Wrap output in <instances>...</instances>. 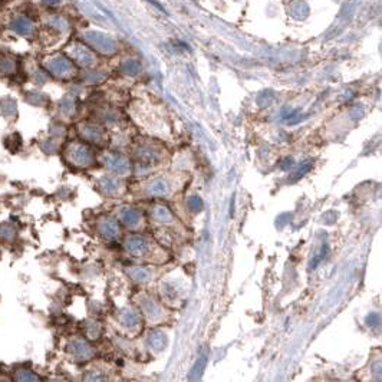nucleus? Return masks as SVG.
<instances>
[{"instance_id": "nucleus-1", "label": "nucleus", "mask_w": 382, "mask_h": 382, "mask_svg": "<svg viewBox=\"0 0 382 382\" xmlns=\"http://www.w3.org/2000/svg\"><path fill=\"white\" fill-rule=\"evenodd\" d=\"M45 66L52 75H55L58 78H65L72 72V65L64 56H55V58L48 59Z\"/></svg>"}, {"instance_id": "nucleus-2", "label": "nucleus", "mask_w": 382, "mask_h": 382, "mask_svg": "<svg viewBox=\"0 0 382 382\" xmlns=\"http://www.w3.org/2000/svg\"><path fill=\"white\" fill-rule=\"evenodd\" d=\"M10 29L21 35V36H30L33 33V23L32 21L27 18V15H19V16H15L12 22H10Z\"/></svg>"}, {"instance_id": "nucleus-3", "label": "nucleus", "mask_w": 382, "mask_h": 382, "mask_svg": "<svg viewBox=\"0 0 382 382\" xmlns=\"http://www.w3.org/2000/svg\"><path fill=\"white\" fill-rule=\"evenodd\" d=\"M71 158L75 164H78L79 167H85L91 163L92 157H91V152L89 149L84 147V145H73L71 148Z\"/></svg>"}, {"instance_id": "nucleus-4", "label": "nucleus", "mask_w": 382, "mask_h": 382, "mask_svg": "<svg viewBox=\"0 0 382 382\" xmlns=\"http://www.w3.org/2000/svg\"><path fill=\"white\" fill-rule=\"evenodd\" d=\"M18 61L13 56L1 55L0 56V75L1 76H13L18 72Z\"/></svg>"}, {"instance_id": "nucleus-5", "label": "nucleus", "mask_w": 382, "mask_h": 382, "mask_svg": "<svg viewBox=\"0 0 382 382\" xmlns=\"http://www.w3.org/2000/svg\"><path fill=\"white\" fill-rule=\"evenodd\" d=\"M0 114L4 118H16L18 117V104L15 99L6 96L0 99Z\"/></svg>"}, {"instance_id": "nucleus-6", "label": "nucleus", "mask_w": 382, "mask_h": 382, "mask_svg": "<svg viewBox=\"0 0 382 382\" xmlns=\"http://www.w3.org/2000/svg\"><path fill=\"white\" fill-rule=\"evenodd\" d=\"M69 348H71V352L76 357V358H86V357H89V348H88V345H86L85 342H82V340H72L71 342V345H69Z\"/></svg>"}, {"instance_id": "nucleus-7", "label": "nucleus", "mask_w": 382, "mask_h": 382, "mask_svg": "<svg viewBox=\"0 0 382 382\" xmlns=\"http://www.w3.org/2000/svg\"><path fill=\"white\" fill-rule=\"evenodd\" d=\"M18 237V230L13 224L10 223H3L0 224V240L3 241H13Z\"/></svg>"}, {"instance_id": "nucleus-8", "label": "nucleus", "mask_w": 382, "mask_h": 382, "mask_svg": "<svg viewBox=\"0 0 382 382\" xmlns=\"http://www.w3.org/2000/svg\"><path fill=\"white\" fill-rule=\"evenodd\" d=\"M15 380L19 382L41 381V378H39L35 372H32V371H29V369H19V371H16V372H15Z\"/></svg>"}, {"instance_id": "nucleus-9", "label": "nucleus", "mask_w": 382, "mask_h": 382, "mask_svg": "<svg viewBox=\"0 0 382 382\" xmlns=\"http://www.w3.org/2000/svg\"><path fill=\"white\" fill-rule=\"evenodd\" d=\"M26 102H29L33 106H42L45 104V95L38 91H29L26 92Z\"/></svg>"}, {"instance_id": "nucleus-10", "label": "nucleus", "mask_w": 382, "mask_h": 382, "mask_svg": "<svg viewBox=\"0 0 382 382\" xmlns=\"http://www.w3.org/2000/svg\"><path fill=\"white\" fill-rule=\"evenodd\" d=\"M32 81H33L35 85L41 86L48 81V75L45 73V71H42V69H36V71H33V73H32Z\"/></svg>"}, {"instance_id": "nucleus-11", "label": "nucleus", "mask_w": 382, "mask_h": 382, "mask_svg": "<svg viewBox=\"0 0 382 382\" xmlns=\"http://www.w3.org/2000/svg\"><path fill=\"white\" fill-rule=\"evenodd\" d=\"M59 0H43V3H46V4H56Z\"/></svg>"}]
</instances>
